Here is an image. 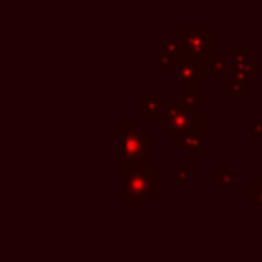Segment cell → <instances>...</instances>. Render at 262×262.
I'll return each mask as SVG.
<instances>
[{"instance_id": "16", "label": "cell", "mask_w": 262, "mask_h": 262, "mask_svg": "<svg viewBox=\"0 0 262 262\" xmlns=\"http://www.w3.org/2000/svg\"><path fill=\"white\" fill-rule=\"evenodd\" d=\"M250 135L262 139V121H252V125H250Z\"/></svg>"}, {"instance_id": "7", "label": "cell", "mask_w": 262, "mask_h": 262, "mask_svg": "<svg viewBox=\"0 0 262 262\" xmlns=\"http://www.w3.org/2000/svg\"><path fill=\"white\" fill-rule=\"evenodd\" d=\"M176 147L182 149L188 160H203L207 156V133H205V127L188 131L186 135H182L176 141Z\"/></svg>"}, {"instance_id": "14", "label": "cell", "mask_w": 262, "mask_h": 262, "mask_svg": "<svg viewBox=\"0 0 262 262\" xmlns=\"http://www.w3.org/2000/svg\"><path fill=\"white\" fill-rule=\"evenodd\" d=\"M250 199L256 205H262V176L250 178Z\"/></svg>"}, {"instance_id": "11", "label": "cell", "mask_w": 262, "mask_h": 262, "mask_svg": "<svg viewBox=\"0 0 262 262\" xmlns=\"http://www.w3.org/2000/svg\"><path fill=\"white\" fill-rule=\"evenodd\" d=\"M252 47L250 45H233L229 51V68H244L250 66Z\"/></svg>"}, {"instance_id": "13", "label": "cell", "mask_w": 262, "mask_h": 262, "mask_svg": "<svg viewBox=\"0 0 262 262\" xmlns=\"http://www.w3.org/2000/svg\"><path fill=\"white\" fill-rule=\"evenodd\" d=\"M233 170L223 168V166H215L213 168V184L215 186H233Z\"/></svg>"}, {"instance_id": "17", "label": "cell", "mask_w": 262, "mask_h": 262, "mask_svg": "<svg viewBox=\"0 0 262 262\" xmlns=\"http://www.w3.org/2000/svg\"><path fill=\"white\" fill-rule=\"evenodd\" d=\"M250 70H252V76H254V74H260L262 68H260V63H250Z\"/></svg>"}, {"instance_id": "3", "label": "cell", "mask_w": 262, "mask_h": 262, "mask_svg": "<svg viewBox=\"0 0 262 262\" xmlns=\"http://www.w3.org/2000/svg\"><path fill=\"white\" fill-rule=\"evenodd\" d=\"M176 37L182 45L184 57L196 61L207 70L215 53V29L213 27H178Z\"/></svg>"}, {"instance_id": "8", "label": "cell", "mask_w": 262, "mask_h": 262, "mask_svg": "<svg viewBox=\"0 0 262 262\" xmlns=\"http://www.w3.org/2000/svg\"><path fill=\"white\" fill-rule=\"evenodd\" d=\"M174 78L178 84H182L184 88H194L196 84H205L207 80V72L203 70V66H199L196 61L182 57V61L176 66L174 70Z\"/></svg>"}, {"instance_id": "4", "label": "cell", "mask_w": 262, "mask_h": 262, "mask_svg": "<svg viewBox=\"0 0 262 262\" xmlns=\"http://www.w3.org/2000/svg\"><path fill=\"white\" fill-rule=\"evenodd\" d=\"M147 149L149 131L141 121H121V166H151Z\"/></svg>"}, {"instance_id": "10", "label": "cell", "mask_w": 262, "mask_h": 262, "mask_svg": "<svg viewBox=\"0 0 262 262\" xmlns=\"http://www.w3.org/2000/svg\"><path fill=\"white\" fill-rule=\"evenodd\" d=\"M207 100V94L205 92H199L196 88H184L176 94V104L184 106V108H196L199 104H203Z\"/></svg>"}, {"instance_id": "1", "label": "cell", "mask_w": 262, "mask_h": 262, "mask_svg": "<svg viewBox=\"0 0 262 262\" xmlns=\"http://www.w3.org/2000/svg\"><path fill=\"white\" fill-rule=\"evenodd\" d=\"M121 203L147 205L160 188L158 166H121Z\"/></svg>"}, {"instance_id": "5", "label": "cell", "mask_w": 262, "mask_h": 262, "mask_svg": "<svg viewBox=\"0 0 262 262\" xmlns=\"http://www.w3.org/2000/svg\"><path fill=\"white\" fill-rule=\"evenodd\" d=\"M182 57H184V51L176 35H162L158 39V61L160 66L166 68L170 76H174V70L182 61Z\"/></svg>"}, {"instance_id": "15", "label": "cell", "mask_w": 262, "mask_h": 262, "mask_svg": "<svg viewBox=\"0 0 262 262\" xmlns=\"http://www.w3.org/2000/svg\"><path fill=\"white\" fill-rule=\"evenodd\" d=\"M196 176V168L194 166H184V168H178L176 170V182L178 184H184L188 180H192Z\"/></svg>"}, {"instance_id": "6", "label": "cell", "mask_w": 262, "mask_h": 262, "mask_svg": "<svg viewBox=\"0 0 262 262\" xmlns=\"http://www.w3.org/2000/svg\"><path fill=\"white\" fill-rule=\"evenodd\" d=\"M223 92L225 94H250L252 92V70H250V66L229 68L223 76Z\"/></svg>"}, {"instance_id": "12", "label": "cell", "mask_w": 262, "mask_h": 262, "mask_svg": "<svg viewBox=\"0 0 262 262\" xmlns=\"http://www.w3.org/2000/svg\"><path fill=\"white\" fill-rule=\"evenodd\" d=\"M229 70V53H217L211 61H209V66H207V76L209 74H221V76H225V72Z\"/></svg>"}, {"instance_id": "9", "label": "cell", "mask_w": 262, "mask_h": 262, "mask_svg": "<svg viewBox=\"0 0 262 262\" xmlns=\"http://www.w3.org/2000/svg\"><path fill=\"white\" fill-rule=\"evenodd\" d=\"M139 121L145 123V121H160V115H162V106H164V100L160 98L158 92H139Z\"/></svg>"}, {"instance_id": "2", "label": "cell", "mask_w": 262, "mask_h": 262, "mask_svg": "<svg viewBox=\"0 0 262 262\" xmlns=\"http://www.w3.org/2000/svg\"><path fill=\"white\" fill-rule=\"evenodd\" d=\"M205 125H207V117H205L203 111L184 108V106L176 104L174 100L172 102H164L162 115H160V121H158L160 131H164L166 137L172 139V141H178L188 131L201 129Z\"/></svg>"}]
</instances>
